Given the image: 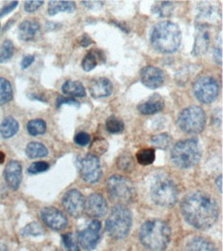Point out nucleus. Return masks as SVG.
<instances>
[{"label": "nucleus", "instance_id": "1", "mask_svg": "<svg viewBox=\"0 0 223 251\" xmlns=\"http://www.w3.org/2000/svg\"><path fill=\"white\" fill-rule=\"evenodd\" d=\"M181 212L188 225L198 229H207L217 222L219 207L209 195L195 192L182 200Z\"/></svg>", "mask_w": 223, "mask_h": 251}, {"label": "nucleus", "instance_id": "2", "mask_svg": "<svg viewBox=\"0 0 223 251\" xmlns=\"http://www.w3.org/2000/svg\"><path fill=\"white\" fill-rule=\"evenodd\" d=\"M181 30L170 21L157 23L151 30L150 44L159 53L172 54L181 44Z\"/></svg>", "mask_w": 223, "mask_h": 251}, {"label": "nucleus", "instance_id": "3", "mask_svg": "<svg viewBox=\"0 0 223 251\" xmlns=\"http://www.w3.org/2000/svg\"><path fill=\"white\" fill-rule=\"evenodd\" d=\"M139 238L147 249L163 251L171 241V227L162 219H152L142 225Z\"/></svg>", "mask_w": 223, "mask_h": 251}, {"label": "nucleus", "instance_id": "4", "mask_svg": "<svg viewBox=\"0 0 223 251\" xmlns=\"http://www.w3.org/2000/svg\"><path fill=\"white\" fill-rule=\"evenodd\" d=\"M201 156V149L198 140L185 139L177 142L171 151V159L180 169H188L196 166Z\"/></svg>", "mask_w": 223, "mask_h": 251}, {"label": "nucleus", "instance_id": "5", "mask_svg": "<svg viewBox=\"0 0 223 251\" xmlns=\"http://www.w3.org/2000/svg\"><path fill=\"white\" fill-rule=\"evenodd\" d=\"M132 227V213L130 209L118 205L113 208L106 221V231L114 239H124L130 233Z\"/></svg>", "mask_w": 223, "mask_h": 251}, {"label": "nucleus", "instance_id": "6", "mask_svg": "<svg viewBox=\"0 0 223 251\" xmlns=\"http://www.w3.org/2000/svg\"><path fill=\"white\" fill-rule=\"evenodd\" d=\"M107 191L111 200L123 206L132 203L137 194L133 182L126 177L120 175H113L108 179Z\"/></svg>", "mask_w": 223, "mask_h": 251}, {"label": "nucleus", "instance_id": "7", "mask_svg": "<svg viewBox=\"0 0 223 251\" xmlns=\"http://www.w3.org/2000/svg\"><path fill=\"white\" fill-rule=\"evenodd\" d=\"M153 202L164 208L173 207L178 200V191L175 183L166 176H159L151 185Z\"/></svg>", "mask_w": 223, "mask_h": 251}, {"label": "nucleus", "instance_id": "8", "mask_svg": "<svg viewBox=\"0 0 223 251\" xmlns=\"http://www.w3.org/2000/svg\"><path fill=\"white\" fill-rule=\"evenodd\" d=\"M207 117L199 106H189L179 113L177 124L179 128L187 134H198L206 127Z\"/></svg>", "mask_w": 223, "mask_h": 251}, {"label": "nucleus", "instance_id": "9", "mask_svg": "<svg viewBox=\"0 0 223 251\" xmlns=\"http://www.w3.org/2000/svg\"><path fill=\"white\" fill-rule=\"evenodd\" d=\"M194 94L196 98L204 104L213 102L219 94V83L212 76H201L194 83Z\"/></svg>", "mask_w": 223, "mask_h": 251}, {"label": "nucleus", "instance_id": "10", "mask_svg": "<svg viewBox=\"0 0 223 251\" xmlns=\"http://www.w3.org/2000/svg\"><path fill=\"white\" fill-rule=\"evenodd\" d=\"M79 173L81 178L88 183H97L102 177L101 164L98 156L87 154L79 161Z\"/></svg>", "mask_w": 223, "mask_h": 251}, {"label": "nucleus", "instance_id": "11", "mask_svg": "<svg viewBox=\"0 0 223 251\" xmlns=\"http://www.w3.org/2000/svg\"><path fill=\"white\" fill-rule=\"evenodd\" d=\"M63 206L74 218H79L84 212V198L77 190H70L63 197Z\"/></svg>", "mask_w": 223, "mask_h": 251}, {"label": "nucleus", "instance_id": "12", "mask_svg": "<svg viewBox=\"0 0 223 251\" xmlns=\"http://www.w3.org/2000/svg\"><path fill=\"white\" fill-rule=\"evenodd\" d=\"M101 223L95 219L86 229L78 233V242L83 249L92 250L98 245L101 239Z\"/></svg>", "mask_w": 223, "mask_h": 251}, {"label": "nucleus", "instance_id": "13", "mask_svg": "<svg viewBox=\"0 0 223 251\" xmlns=\"http://www.w3.org/2000/svg\"><path fill=\"white\" fill-rule=\"evenodd\" d=\"M42 222L54 231H62L68 226V219L59 209L54 207H47L40 213Z\"/></svg>", "mask_w": 223, "mask_h": 251}, {"label": "nucleus", "instance_id": "14", "mask_svg": "<svg viewBox=\"0 0 223 251\" xmlns=\"http://www.w3.org/2000/svg\"><path fill=\"white\" fill-rule=\"evenodd\" d=\"M211 43V34L209 31V27L207 24L198 23L196 27V37H195V44L193 48L194 56L199 57L205 55L210 47Z\"/></svg>", "mask_w": 223, "mask_h": 251}, {"label": "nucleus", "instance_id": "15", "mask_svg": "<svg viewBox=\"0 0 223 251\" xmlns=\"http://www.w3.org/2000/svg\"><path fill=\"white\" fill-rule=\"evenodd\" d=\"M107 202L105 198L99 194H92L84 201V212L92 218L104 216L107 212Z\"/></svg>", "mask_w": 223, "mask_h": 251}, {"label": "nucleus", "instance_id": "16", "mask_svg": "<svg viewBox=\"0 0 223 251\" xmlns=\"http://www.w3.org/2000/svg\"><path fill=\"white\" fill-rule=\"evenodd\" d=\"M140 79L146 88L157 89L164 83L165 75L155 66H146L140 72Z\"/></svg>", "mask_w": 223, "mask_h": 251}, {"label": "nucleus", "instance_id": "17", "mask_svg": "<svg viewBox=\"0 0 223 251\" xmlns=\"http://www.w3.org/2000/svg\"><path fill=\"white\" fill-rule=\"evenodd\" d=\"M4 179L13 191H17L22 182V165L18 161H10L4 169Z\"/></svg>", "mask_w": 223, "mask_h": 251}, {"label": "nucleus", "instance_id": "18", "mask_svg": "<svg viewBox=\"0 0 223 251\" xmlns=\"http://www.w3.org/2000/svg\"><path fill=\"white\" fill-rule=\"evenodd\" d=\"M18 35L23 41H33L40 35V24L35 20H25L19 25Z\"/></svg>", "mask_w": 223, "mask_h": 251}, {"label": "nucleus", "instance_id": "19", "mask_svg": "<svg viewBox=\"0 0 223 251\" xmlns=\"http://www.w3.org/2000/svg\"><path fill=\"white\" fill-rule=\"evenodd\" d=\"M112 83L106 77H100L94 80L90 86V93L93 98L101 99L109 97L112 93Z\"/></svg>", "mask_w": 223, "mask_h": 251}, {"label": "nucleus", "instance_id": "20", "mask_svg": "<svg viewBox=\"0 0 223 251\" xmlns=\"http://www.w3.org/2000/svg\"><path fill=\"white\" fill-rule=\"evenodd\" d=\"M164 106V100L159 97L157 94H155L154 96L150 97L147 101L140 103L139 105H138V110L142 114H145V116H150V114H154L163 110Z\"/></svg>", "mask_w": 223, "mask_h": 251}, {"label": "nucleus", "instance_id": "21", "mask_svg": "<svg viewBox=\"0 0 223 251\" xmlns=\"http://www.w3.org/2000/svg\"><path fill=\"white\" fill-rule=\"evenodd\" d=\"M62 92L70 98H82L86 96V89L78 80H67L63 83Z\"/></svg>", "mask_w": 223, "mask_h": 251}, {"label": "nucleus", "instance_id": "22", "mask_svg": "<svg viewBox=\"0 0 223 251\" xmlns=\"http://www.w3.org/2000/svg\"><path fill=\"white\" fill-rule=\"evenodd\" d=\"M76 4L73 1H50L48 13L50 16H55L58 13H72L75 10Z\"/></svg>", "mask_w": 223, "mask_h": 251}, {"label": "nucleus", "instance_id": "23", "mask_svg": "<svg viewBox=\"0 0 223 251\" xmlns=\"http://www.w3.org/2000/svg\"><path fill=\"white\" fill-rule=\"evenodd\" d=\"M19 131V123L13 117H7L0 125V136L4 139L12 138Z\"/></svg>", "mask_w": 223, "mask_h": 251}, {"label": "nucleus", "instance_id": "24", "mask_svg": "<svg viewBox=\"0 0 223 251\" xmlns=\"http://www.w3.org/2000/svg\"><path fill=\"white\" fill-rule=\"evenodd\" d=\"M103 53L99 50H91L89 54H87V56L83 58L81 66L83 68L84 71H92L96 66L98 64L99 60H103Z\"/></svg>", "mask_w": 223, "mask_h": 251}, {"label": "nucleus", "instance_id": "25", "mask_svg": "<svg viewBox=\"0 0 223 251\" xmlns=\"http://www.w3.org/2000/svg\"><path fill=\"white\" fill-rule=\"evenodd\" d=\"M26 154L30 159L46 158L49 154V151L46 146L40 142H30L26 148Z\"/></svg>", "mask_w": 223, "mask_h": 251}, {"label": "nucleus", "instance_id": "26", "mask_svg": "<svg viewBox=\"0 0 223 251\" xmlns=\"http://www.w3.org/2000/svg\"><path fill=\"white\" fill-rule=\"evenodd\" d=\"M188 251H217L216 247L204 238H195L187 246Z\"/></svg>", "mask_w": 223, "mask_h": 251}, {"label": "nucleus", "instance_id": "27", "mask_svg": "<svg viewBox=\"0 0 223 251\" xmlns=\"http://www.w3.org/2000/svg\"><path fill=\"white\" fill-rule=\"evenodd\" d=\"M13 87L6 78L0 77V106L4 105L13 99Z\"/></svg>", "mask_w": 223, "mask_h": 251}, {"label": "nucleus", "instance_id": "28", "mask_svg": "<svg viewBox=\"0 0 223 251\" xmlns=\"http://www.w3.org/2000/svg\"><path fill=\"white\" fill-rule=\"evenodd\" d=\"M27 131L31 136L42 135L47 131V124L41 119L31 120L27 124Z\"/></svg>", "mask_w": 223, "mask_h": 251}, {"label": "nucleus", "instance_id": "29", "mask_svg": "<svg viewBox=\"0 0 223 251\" xmlns=\"http://www.w3.org/2000/svg\"><path fill=\"white\" fill-rule=\"evenodd\" d=\"M174 8H175V5L173 2L162 1L152 7V13L157 15L158 17L166 18V17H170L173 14Z\"/></svg>", "mask_w": 223, "mask_h": 251}, {"label": "nucleus", "instance_id": "30", "mask_svg": "<svg viewBox=\"0 0 223 251\" xmlns=\"http://www.w3.org/2000/svg\"><path fill=\"white\" fill-rule=\"evenodd\" d=\"M137 162L140 165L148 166L151 165L155 160V151L152 149H144L137 152L136 154Z\"/></svg>", "mask_w": 223, "mask_h": 251}, {"label": "nucleus", "instance_id": "31", "mask_svg": "<svg viewBox=\"0 0 223 251\" xmlns=\"http://www.w3.org/2000/svg\"><path fill=\"white\" fill-rule=\"evenodd\" d=\"M124 122L115 116L109 117L106 120V129L111 134H119L124 131Z\"/></svg>", "mask_w": 223, "mask_h": 251}, {"label": "nucleus", "instance_id": "32", "mask_svg": "<svg viewBox=\"0 0 223 251\" xmlns=\"http://www.w3.org/2000/svg\"><path fill=\"white\" fill-rule=\"evenodd\" d=\"M14 55V44L12 40H5L0 50V63H5Z\"/></svg>", "mask_w": 223, "mask_h": 251}, {"label": "nucleus", "instance_id": "33", "mask_svg": "<svg viewBox=\"0 0 223 251\" xmlns=\"http://www.w3.org/2000/svg\"><path fill=\"white\" fill-rule=\"evenodd\" d=\"M171 141L172 139L170 137V135L166 133L155 135L151 138V143L155 146V148L161 149V150H166L170 145V143H171Z\"/></svg>", "mask_w": 223, "mask_h": 251}, {"label": "nucleus", "instance_id": "34", "mask_svg": "<svg viewBox=\"0 0 223 251\" xmlns=\"http://www.w3.org/2000/svg\"><path fill=\"white\" fill-rule=\"evenodd\" d=\"M21 233H22L23 236H41L45 234V231L38 223L34 222L27 225Z\"/></svg>", "mask_w": 223, "mask_h": 251}, {"label": "nucleus", "instance_id": "35", "mask_svg": "<svg viewBox=\"0 0 223 251\" xmlns=\"http://www.w3.org/2000/svg\"><path fill=\"white\" fill-rule=\"evenodd\" d=\"M108 149V143L107 141H106L105 139L103 138H97L96 139L93 144H92V148H91V151H92V154L93 155H100V154H103L105 153V151H107Z\"/></svg>", "mask_w": 223, "mask_h": 251}, {"label": "nucleus", "instance_id": "36", "mask_svg": "<svg viewBox=\"0 0 223 251\" xmlns=\"http://www.w3.org/2000/svg\"><path fill=\"white\" fill-rule=\"evenodd\" d=\"M218 16V12L217 9L212 6V5H200V9L198 12V17L203 20V19H206V20H214L215 17Z\"/></svg>", "mask_w": 223, "mask_h": 251}, {"label": "nucleus", "instance_id": "37", "mask_svg": "<svg viewBox=\"0 0 223 251\" xmlns=\"http://www.w3.org/2000/svg\"><path fill=\"white\" fill-rule=\"evenodd\" d=\"M119 168L124 171H130L133 168V158L130 154H123L118 161Z\"/></svg>", "mask_w": 223, "mask_h": 251}, {"label": "nucleus", "instance_id": "38", "mask_svg": "<svg viewBox=\"0 0 223 251\" xmlns=\"http://www.w3.org/2000/svg\"><path fill=\"white\" fill-rule=\"evenodd\" d=\"M50 169V165L46 162H35L33 164H31L30 167L28 168V173L29 174H39L42 172H46Z\"/></svg>", "mask_w": 223, "mask_h": 251}, {"label": "nucleus", "instance_id": "39", "mask_svg": "<svg viewBox=\"0 0 223 251\" xmlns=\"http://www.w3.org/2000/svg\"><path fill=\"white\" fill-rule=\"evenodd\" d=\"M63 240V243L65 245V247L68 249V251H79V248L75 242V240H74L72 234H65L63 235L62 237Z\"/></svg>", "mask_w": 223, "mask_h": 251}, {"label": "nucleus", "instance_id": "40", "mask_svg": "<svg viewBox=\"0 0 223 251\" xmlns=\"http://www.w3.org/2000/svg\"><path fill=\"white\" fill-rule=\"evenodd\" d=\"M91 141V136L86 132H80L75 135L74 137V142L79 146H87Z\"/></svg>", "mask_w": 223, "mask_h": 251}, {"label": "nucleus", "instance_id": "41", "mask_svg": "<svg viewBox=\"0 0 223 251\" xmlns=\"http://www.w3.org/2000/svg\"><path fill=\"white\" fill-rule=\"evenodd\" d=\"M44 1H40V0H31V1H26L24 8L27 13H34L37 9H39Z\"/></svg>", "mask_w": 223, "mask_h": 251}, {"label": "nucleus", "instance_id": "42", "mask_svg": "<svg viewBox=\"0 0 223 251\" xmlns=\"http://www.w3.org/2000/svg\"><path fill=\"white\" fill-rule=\"evenodd\" d=\"M56 103H57V107L58 108L61 107L62 105H64V104H68V105H74V106H76V107L79 106V103L74 98H65V97H63V96H59L57 98Z\"/></svg>", "mask_w": 223, "mask_h": 251}, {"label": "nucleus", "instance_id": "43", "mask_svg": "<svg viewBox=\"0 0 223 251\" xmlns=\"http://www.w3.org/2000/svg\"><path fill=\"white\" fill-rule=\"evenodd\" d=\"M19 2L18 1H13L8 4H5L1 9H0V18H3L4 16L8 15L9 13H12L13 10L18 6Z\"/></svg>", "mask_w": 223, "mask_h": 251}, {"label": "nucleus", "instance_id": "44", "mask_svg": "<svg viewBox=\"0 0 223 251\" xmlns=\"http://www.w3.org/2000/svg\"><path fill=\"white\" fill-rule=\"evenodd\" d=\"M35 61V57L33 55H29V56H25L21 62V67L22 69H27L29 66L32 65V63Z\"/></svg>", "mask_w": 223, "mask_h": 251}, {"label": "nucleus", "instance_id": "45", "mask_svg": "<svg viewBox=\"0 0 223 251\" xmlns=\"http://www.w3.org/2000/svg\"><path fill=\"white\" fill-rule=\"evenodd\" d=\"M214 60L219 65H222V48H215L214 49Z\"/></svg>", "mask_w": 223, "mask_h": 251}, {"label": "nucleus", "instance_id": "46", "mask_svg": "<svg viewBox=\"0 0 223 251\" xmlns=\"http://www.w3.org/2000/svg\"><path fill=\"white\" fill-rule=\"evenodd\" d=\"M94 43V41L91 39V37L88 35V34H83L79 40V44L81 47L83 48H87L89 47L90 45H92Z\"/></svg>", "mask_w": 223, "mask_h": 251}, {"label": "nucleus", "instance_id": "47", "mask_svg": "<svg viewBox=\"0 0 223 251\" xmlns=\"http://www.w3.org/2000/svg\"><path fill=\"white\" fill-rule=\"evenodd\" d=\"M31 100H37V101H40V102H45L47 103L48 100L44 97V95H37V94H30V95L28 96Z\"/></svg>", "mask_w": 223, "mask_h": 251}, {"label": "nucleus", "instance_id": "48", "mask_svg": "<svg viewBox=\"0 0 223 251\" xmlns=\"http://www.w3.org/2000/svg\"><path fill=\"white\" fill-rule=\"evenodd\" d=\"M222 176L220 175L219 177H218V178L216 179V184H217V187L219 188V192L222 194Z\"/></svg>", "mask_w": 223, "mask_h": 251}, {"label": "nucleus", "instance_id": "49", "mask_svg": "<svg viewBox=\"0 0 223 251\" xmlns=\"http://www.w3.org/2000/svg\"><path fill=\"white\" fill-rule=\"evenodd\" d=\"M4 160H5V154L2 151H0V164H2Z\"/></svg>", "mask_w": 223, "mask_h": 251}]
</instances>
